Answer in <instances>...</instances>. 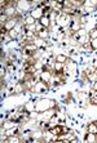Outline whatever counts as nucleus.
I'll return each instance as SVG.
<instances>
[{
  "label": "nucleus",
  "mask_w": 97,
  "mask_h": 143,
  "mask_svg": "<svg viewBox=\"0 0 97 143\" xmlns=\"http://www.w3.org/2000/svg\"><path fill=\"white\" fill-rule=\"evenodd\" d=\"M53 106H54V102L53 101H51V99H42V101H39L36 103L35 110L38 112H43V111H47V110L52 108Z\"/></svg>",
  "instance_id": "1"
},
{
  "label": "nucleus",
  "mask_w": 97,
  "mask_h": 143,
  "mask_svg": "<svg viewBox=\"0 0 97 143\" xmlns=\"http://www.w3.org/2000/svg\"><path fill=\"white\" fill-rule=\"evenodd\" d=\"M31 89L34 90V92H36V93H44V92L48 89V85H47V83L40 81V83H36Z\"/></svg>",
  "instance_id": "2"
},
{
  "label": "nucleus",
  "mask_w": 97,
  "mask_h": 143,
  "mask_svg": "<svg viewBox=\"0 0 97 143\" xmlns=\"http://www.w3.org/2000/svg\"><path fill=\"white\" fill-rule=\"evenodd\" d=\"M36 45L35 44H26L23 48V54L25 56H31V54H35L36 52Z\"/></svg>",
  "instance_id": "3"
},
{
  "label": "nucleus",
  "mask_w": 97,
  "mask_h": 143,
  "mask_svg": "<svg viewBox=\"0 0 97 143\" xmlns=\"http://www.w3.org/2000/svg\"><path fill=\"white\" fill-rule=\"evenodd\" d=\"M53 135H56V137H58V135H61L62 133H65V131H67V129L66 128H62V126H60V125H57V126H54V128H52L51 130H49Z\"/></svg>",
  "instance_id": "4"
},
{
  "label": "nucleus",
  "mask_w": 97,
  "mask_h": 143,
  "mask_svg": "<svg viewBox=\"0 0 97 143\" xmlns=\"http://www.w3.org/2000/svg\"><path fill=\"white\" fill-rule=\"evenodd\" d=\"M51 78H52V75H51L49 71H47V70L42 71V74H40V80H42V81L49 83V81H51Z\"/></svg>",
  "instance_id": "5"
},
{
  "label": "nucleus",
  "mask_w": 97,
  "mask_h": 143,
  "mask_svg": "<svg viewBox=\"0 0 97 143\" xmlns=\"http://www.w3.org/2000/svg\"><path fill=\"white\" fill-rule=\"evenodd\" d=\"M70 22V17L66 16V14H62L60 18H58V25L60 26H65V25H67Z\"/></svg>",
  "instance_id": "6"
},
{
  "label": "nucleus",
  "mask_w": 97,
  "mask_h": 143,
  "mask_svg": "<svg viewBox=\"0 0 97 143\" xmlns=\"http://www.w3.org/2000/svg\"><path fill=\"white\" fill-rule=\"evenodd\" d=\"M43 14H44V12H43L42 8H36V9H34V10L31 12V16L34 17V18H42V17H44Z\"/></svg>",
  "instance_id": "7"
},
{
  "label": "nucleus",
  "mask_w": 97,
  "mask_h": 143,
  "mask_svg": "<svg viewBox=\"0 0 97 143\" xmlns=\"http://www.w3.org/2000/svg\"><path fill=\"white\" fill-rule=\"evenodd\" d=\"M16 18H12V19H9V22L5 25V30H8V31H12L13 28H14V26H16Z\"/></svg>",
  "instance_id": "8"
},
{
  "label": "nucleus",
  "mask_w": 97,
  "mask_h": 143,
  "mask_svg": "<svg viewBox=\"0 0 97 143\" xmlns=\"http://www.w3.org/2000/svg\"><path fill=\"white\" fill-rule=\"evenodd\" d=\"M88 133L97 134V124H96V123H92V124H89V126H88Z\"/></svg>",
  "instance_id": "9"
},
{
  "label": "nucleus",
  "mask_w": 97,
  "mask_h": 143,
  "mask_svg": "<svg viewBox=\"0 0 97 143\" xmlns=\"http://www.w3.org/2000/svg\"><path fill=\"white\" fill-rule=\"evenodd\" d=\"M38 36H39L40 39H45V38H48V30H47V28H42V30L38 32Z\"/></svg>",
  "instance_id": "10"
},
{
  "label": "nucleus",
  "mask_w": 97,
  "mask_h": 143,
  "mask_svg": "<svg viewBox=\"0 0 97 143\" xmlns=\"http://www.w3.org/2000/svg\"><path fill=\"white\" fill-rule=\"evenodd\" d=\"M62 70H63V63L56 62V64H54V71H56L57 74H61V72H62Z\"/></svg>",
  "instance_id": "11"
},
{
  "label": "nucleus",
  "mask_w": 97,
  "mask_h": 143,
  "mask_svg": "<svg viewBox=\"0 0 97 143\" xmlns=\"http://www.w3.org/2000/svg\"><path fill=\"white\" fill-rule=\"evenodd\" d=\"M40 25L44 26V27L47 28V27L49 26V18H48V17H42V18H40Z\"/></svg>",
  "instance_id": "12"
},
{
  "label": "nucleus",
  "mask_w": 97,
  "mask_h": 143,
  "mask_svg": "<svg viewBox=\"0 0 97 143\" xmlns=\"http://www.w3.org/2000/svg\"><path fill=\"white\" fill-rule=\"evenodd\" d=\"M2 10L4 12V14H5V16H12V14L16 12V10H14V8H12V7H11V8H8V9H2Z\"/></svg>",
  "instance_id": "13"
},
{
  "label": "nucleus",
  "mask_w": 97,
  "mask_h": 143,
  "mask_svg": "<svg viewBox=\"0 0 97 143\" xmlns=\"http://www.w3.org/2000/svg\"><path fill=\"white\" fill-rule=\"evenodd\" d=\"M34 22H35V18L32 16H28L26 18V25H34Z\"/></svg>",
  "instance_id": "14"
},
{
  "label": "nucleus",
  "mask_w": 97,
  "mask_h": 143,
  "mask_svg": "<svg viewBox=\"0 0 97 143\" xmlns=\"http://www.w3.org/2000/svg\"><path fill=\"white\" fill-rule=\"evenodd\" d=\"M56 61L60 62V63H63V62H66L67 59H66V57H65V56H57L56 57Z\"/></svg>",
  "instance_id": "15"
},
{
  "label": "nucleus",
  "mask_w": 97,
  "mask_h": 143,
  "mask_svg": "<svg viewBox=\"0 0 97 143\" xmlns=\"http://www.w3.org/2000/svg\"><path fill=\"white\" fill-rule=\"evenodd\" d=\"M91 47H92V49H93V50H96V49H97V38L91 40Z\"/></svg>",
  "instance_id": "16"
},
{
  "label": "nucleus",
  "mask_w": 97,
  "mask_h": 143,
  "mask_svg": "<svg viewBox=\"0 0 97 143\" xmlns=\"http://www.w3.org/2000/svg\"><path fill=\"white\" fill-rule=\"evenodd\" d=\"M17 131H18V128H17V126H16V128H12L11 130H8V131H7V133H8L7 135H13V133L16 134Z\"/></svg>",
  "instance_id": "17"
},
{
  "label": "nucleus",
  "mask_w": 97,
  "mask_h": 143,
  "mask_svg": "<svg viewBox=\"0 0 97 143\" xmlns=\"http://www.w3.org/2000/svg\"><path fill=\"white\" fill-rule=\"evenodd\" d=\"M25 110H27V111H32V110H35V106H32L31 103H28V104L25 106Z\"/></svg>",
  "instance_id": "18"
},
{
  "label": "nucleus",
  "mask_w": 97,
  "mask_h": 143,
  "mask_svg": "<svg viewBox=\"0 0 97 143\" xmlns=\"http://www.w3.org/2000/svg\"><path fill=\"white\" fill-rule=\"evenodd\" d=\"M91 103L97 104V95H91Z\"/></svg>",
  "instance_id": "19"
},
{
  "label": "nucleus",
  "mask_w": 97,
  "mask_h": 143,
  "mask_svg": "<svg viewBox=\"0 0 97 143\" xmlns=\"http://www.w3.org/2000/svg\"><path fill=\"white\" fill-rule=\"evenodd\" d=\"M9 34H11V38H16V36H17V30L13 28L12 31H9Z\"/></svg>",
  "instance_id": "20"
},
{
  "label": "nucleus",
  "mask_w": 97,
  "mask_h": 143,
  "mask_svg": "<svg viewBox=\"0 0 97 143\" xmlns=\"http://www.w3.org/2000/svg\"><path fill=\"white\" fill-rule=\"evenodd\" d=\"M21 90H22V85H21V84H18V85L14 88V92H16V93H20Z\"/></svg>",
  "instance_id": "21"
},
{
  "label": "nucleus",
  "mask_w": 97,
  "mask_h": 143,
  "mask_svg": "<svg viewBox=\"0 0 97 143\" xmlns=\"http://www.w3.org/2000/svg\"><path fill=\"white\" fill-rule=\"evenodd\" d=\"M91 38L92 39H96L97 38V30H94L93 32H91Z\"/></svg>",
  "instance_id": "22"
},
{
  "label": "nucleus",
  "mask_w": 97,
  "mask_h": 143,
  "mask_svg": "<svg viewBox=\"0 0 97 143\" xmlns=\"http://www.w3.org/2000/svg\"><path fill=\"white\" fill-rule=\"evenodd\" d=\"M7 18H8V16H5V14H2V25H4V22L7 21Z\"/></svg>",
  "instance_id": "23"
},
{
  "label": "nucleus",
  "mask_w": 97,
  "mask_h": 143,
  "mask_svg": "<svg viewBox=\"0 0 97 143\" xmlns=\"http://www.w3.org/2000/svg\"><path fill=\"white\" fill-rule=\"evenodd\" d=\"M8 142H20V139H18L17 137H14V138H9Z\"/></svg>",
  "instance_id": "24"
},
{
  "label": "nucleus",
  "mask_w": 97,
  "mask_h": 143,
  "mask_svg": "<svg viewBox=\"0 0 97 143\" xmlns=\"http://www.w3.org/2000/svg\"><path fill=\"white\" fill-rule=\"evenodd\" d=\"M93 88H94V90H97V83L94 84V86H93Z\"/></svg>",
  "instance_id": "25"
}]
</instances>
